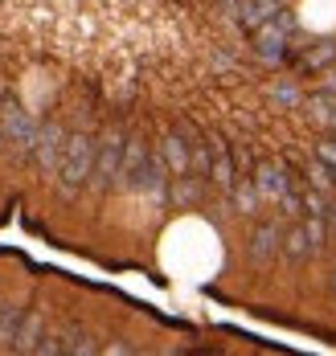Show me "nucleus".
Wrapping results in <instances>:
<instances>
[{
  "instance_id": "obj_1",
  "label": "nucleus",
  "mask_w": 336,
  "mask_h": 356,
  "mask_svg": "<svg viewBox=\"0 0 336 356\" xmlns=\"http://www.w3.org/2000/svg\"><path fill=\"white\" fill-rule=\"evenodd\" d=\"M95 147H99V140H90V136H66V152H62V164H58V193L62 197H74L90 180Z\"/></svg>"
},
{
  "instance_id": "obj_2",
  "label": "nucleus",
  "mask_w": 336,
  "mask_h": 356,
  "mask_svg": "<svg viewBox=\"0 0 336 356\" xmlns=\"http://www.w3.org/2000/svg\"><path fill=\"white\" fill-rule=\"evenodd\" d=\"M123 131H103L99 136V147H95V168H90V188L95 193H107L111 184H119V168H123Z\"/></svg>"
},
{
  "instance_id": "obj_3",
  "label": "nucleus",
  "mask_w": 336,
  "mask_h": 356,
  "mask_svg": "<svg viewBox=\"0 0 336 356\" xmlns=\"http://www.w3.org/2000/svg\"><path fill=\"white\" fill-rule=\"evenodd\" d=\"M0 127H4L8 143H13V147H17L21 156H33L41 123H33V119H29V115H25L21 107H4V111H0Z\"/></svg>"
},
{
  "instance_id": "obj_4",
  "label": "nucleus",
  "mask_w": 336,
  "mask_h": 356,
  "mask_svg": "<svg viewBox=\"0 0 336 356\" xmlns=\"http://www.w3.org/2000/svg\"><path fill=\"white\" fill-rule=\"evenodd\" d=\"M246 254H250V262L266 266L275 254H283V229H279L275 221H259V225H255V234H250V246H246Z\"/></svg>"
},
{
  "instance_id": "obj_5",
  "label": "nucleus",
  "mask_w": 336,
  "mask_h": 356,
  "mask_svg": "<svg viewBox=\"0 0 336 356\" xmlns=\"http://www.w3.org/2000/svg\"><path fill=\"white\" fill-rule=\"evenodd\" d=\"M62 152H66V131H62L58 123H41L38 147H33L38 164L45 168V172H58V164H62Z\"/></svg>"
},
{
  "instance_id": "obj_6",
  "label": "nucleus",
  "mask_w": 336,
  "mask_h": 356,
  "mask_svg": "<svg viewBox=\"0 0 336 356\" xmlns=\"http://www.w3.org/2000/svg\"><path fill=\"white\" fill-rule=\"evenodd\" d=\"M41 336H45V320H41V312H25V316H21V327H17V336H13V353H38Z\"/></svg>"
},
{
  "instance_id": "obj_7",
  "label": "nucleus",
  "mask_w": 336,
  "mask_h": 356,
  "mask_svg": "<svg viewBox=\"0 0 336 356\" xmlns=\"http://www.w3.org/2000/svg\"><path fill=\"white\" fill-rule=\"evenodd\" d=\"M160 156H164V164H168V172H173V177H185V172H193V156H189V143L181 140V131H177V136H168V140L160 143Z\"/></svg>"
},
{
  "instance_id": "obj_8",
  "label": "nucleus",
  "mask_w": 336,
  "mask_h": 356,
  "mask_svg": "<svg viewBox=\"0 0 336 356\" xmlns=\"http://www.w3.org/2000/svg\"><path fill=\"white\" fill-rule=\"evenodd\" d=\"M230 201H234V209H238V213H259V201H262L259 180H255V177H238V184L230 188Z\"/></svg>"
},
{
  "instance_id": "obj_9",
  "label": "nucleus",
  "mask_w": 336,
  "mask_h": 356,
  "mask_svg": "<svg viewBox=\"0 0 336 356\" xmlns=\"http://www.w3.org/2000/svg\"><path fill=\"white\" fill-rule=\"evenodd\" d=\"M255 180H259V193L262 197H271V201H283V197L291 193V188H287V172H283L279 164H262Z\"/></svg>"
},
{
  "instance_id": "obj_10",
  "label": "nucleus",
  "mask_w": 336,
  "mask_h": 356,
  "mask_svg": "<svg viewBox=\"0 0 336 356\" xmlns=\"http://www.w3.org/2000/svg\"><path fill=\"white\" fill-rule=\"evenodd\" d=\"M148 164V147H144V140L140 136H131L127 140V147H123V168H119V184H131L136 180V172Z\"/></svg>"
},
{
  "instance_id": "obj_11",
  "label": "nucleus",
  "mask_w": 336,
  "mask_h": 356,
  "mask_svg": "<svg viewBox=\"0 0 336 356\" xmlns=\"http://www.w3.org/2000/svg\"><path fill=\"white\" fill-rule=\"evenodd\" d=\"M201 193H205V188H201V177H173L168 180V201H173V205H177V209H181V205H197V201H201Z\"/></svg>"
},
{
  "instance_id": "obj_12",
  "label": "nucleus",
  "mask_w": 336,
  "mask_h": 356,
  "mask_svg": "<svg viewBox=\"0 0 336 356\" xmlns=\"http://www.w3.org/2000/svg\"><path fill=\"white\" fill-rule=\"evenodd\" d=\"M21 316H25V307L0 303V348H13V336H17V327H21Z\"/></svg>"
},
{
  "instance_id": "obj_13",
  "label": "nucleus",
  "mask_w": 336,
  "mask_h": 356,
  "mask_svg": "<svg viewBox=\"0 0 336 356\" xmlns=\"http://www.w3.org/2000/svg\"><path fill=\"white\" fill-rule=\"evenodd\" d=\"M316 152H320V164H328V168H333V177H336V140H324Z\"/></svg>"
}]
</instances>
